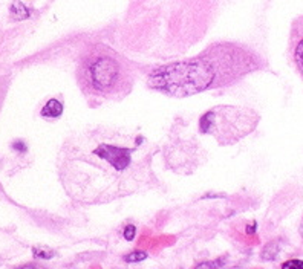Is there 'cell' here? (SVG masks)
I'll return each mask as SVG.
<instances>
[{
    "label": "cell",
    "mask_w": 303,
    "mask_h": 269,
    "mask_svg": "<svg viewBox=\"0 0 303 269\" xmlns=\"http://www.w3.org/2000/svg\"><path fill=\"white\" fill-rule=\"evenodd\" d=\"M282 269H303V260H288L282 264Z\"/></svg>",
    "instance_id": "10"
},
{
    "label": "cell",
    "mask_w": 303,
    "mask_h": 269,
    "mask_svg": "<svg viewBox=\"0 0 303 269\" xmlns=\"http://www.w3.org/2000/svg\"><path fill=\"white\" fill-rule=\"evenodd\" d=\"M77 81L89 100L115 101L131 94L135 74L116 51L104 44L89 48L77 67Z\"/></svg>",
    "instance_id": "3"
},
{
    "label": "cell",
    "mask_w": 303,
    "mask_h": 269,
    "mask_svg": "<svg viewBox=\"0 0 303 269\" xmlns=\"http://www.w3.org/2000/svg\"><path fill=\"white\" fill-rule=\"evenodd\" d=\"M144 258H147V254L143 252V251H135V252H132V254H129V255L124 257L126 261H141Z\"/></svg>",
    "instance_id": "9"
},
{
    "label": "cell",
    "mask_w": 303,
    "mask_h": 269,
    "mask_svg": "<svg viewBox=\"0 0 303 269\" xmlns=\"http://www.w3.org/2000/svg\"><path fill=\"white\" fill-rule=\"evenodd\" d=\"M135 234H137V228L134 225H127L126 230H124V239L131 242V240L135 239Z\"/></svg>",
    "instance_id": "12"
},
{
    "label": "cell",
    "mask_w": 303,
    "mask_h": 269,
    "mask_svg": "<svg viewBox=\"0 0 303 269\" xmlns=\"http://www.w3.org/2000/svg\"><path fill=\"white\" fill-rule=\"evenodd\" d=\"M16 269H45V267L40 266V264H35V263H26V264L19 266V267H16Z\"/></svg>",
    "instance_id": "14"
},
{
    "label": "cell",
    "mask_w": 303,
    "mask_h": 269,
    "mask_svg": "<svg viewBox=\"0 0 303 269\" xmlns=\"http://www.w3.org/2000/svg\"><path fill=\"white\" fill-rule=\"evenodd\" d=\"M254 69H257V58L248 49L221 43L193 60L159 67L150 74L149 84L170 97L184 98L231 84Z\"/></svg>",
    "instance_id": "2"
},
{
    "label": "cell",
    "mask_w": 303,
    "mask_h": 269,
    "mask_svg": "<svg viewBox=\"0 0 303 269\" xmlns=\"http://www.w3.org/2000/svg\"><path fill=\"white\" fill-rule=\"evenodd\" d=\"M13 149L17 150V152H26V144H25L23 141H16V143L13 144Z\"/></svg>",
    "instance_id": "13"
},
{
    "label": "cell",
    "mask_w": 303,
    "mask_h": 269,
    "mask_svg": "<svg viewBox=\"0 0 303 269\" xmlns=\"http://www.w3.org/2000/svg\"><path fill=\"white\" fill-rule=\"evenodd\" d=\"M277 252H279V245H277V242H271V243H268V245L265 246V249H264V252H262V257H264L265 260H273V258H276Z\"/></svg>",
    "instance_id": "8"
},
{
    "label": "cell",
    "mask_w": 303,
    "mask_h": 269,
    "mask_svg": "<svg viewBox=\"0 0 303 269\" xmlns=\"http://www.w3.org/2000/svg\"><path fill=\"white\" fill-rule=\"evenodd\" d=\"M259 115L254 110L233 106H219L201 116V133L211 134L222 146H231L239 140L248 137L257 127Z\"/></svg>",
    "instance_id": "4"
},
{
    "label": "cell",
    "mask_w": 303,
    "mask_h": 269,
    "mask_svg": "<svg viewBox=\"0 0 303 269\" xmlns=\"http://www.w3.org/2000/svg\"><path fill=\"white\" fill-rule=\"evenodd\" d=\"M32 254L38 258H52V251H48V249H41V248H34L32 249Z\"/></svg>",
    "instance_id": "11"
},
{
    "label": "cell",
    "mask_w": 303,
    "mask_h": 269,
    "mask_svg": "<svg viewBox=\"0 0 303 269\" xmlns=\"http://www.w3.org/2000/svg\"><path fill=\"white\" fill-rule=\"evenodd\" d=\"M11 14L14 16V19H19V20L29 17V11L25 8V5H23L22 2H19V0H16V2L13 4V7H11Z\"/></svg>",
    "instance_id": "7"
},
{
    "label": "cell",
    "mask_w": 303,
    "mask_h": 269,
    "mask_svg": "<svg viewBox=\"0 0 303 269\" xmlns=\"http://www.w3.org/2000/svg\"><path fill=\"white\" fill-rule=\"evenodd\" d=\"M158 147L134 130L94 124L74 131L58 156L60 177L80 204H106L156 184Z\"/></svg>",
    "instance_id": "1"
},
{
    "label": "cell",
    "mask_w": 303,
    "mask_h": 269,
    "mask_svg": "<svg viewBox=\"0 0 303 269\" xmlns=\"http://www.w3.org/2000/svg\"><path fill=\"white\" fill-rule=\"evenodd\" d=\"M292 55L298 72L303 75V31L298 32V37H295V43L292 48Z\"/></svg>",
    "instance_id": "6"
},
{
    "label": "cell",
    "mask_w": 303,
    "mask_h": 269,
    "mask_svg": "<svg viewBox=\"0 0 303 269\" xmlns=\"http://www.w3.org/2000/svg\"><path fill=\"white\" fill-rule=\"evenodd\" d=\"M40 113L46 119H57L58 116H62V113H63V104L60 103L58 100H49L43 106Z\"/></svg>",
    "instance_id": "5"
}]
</instances>
